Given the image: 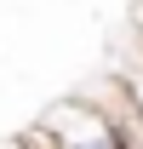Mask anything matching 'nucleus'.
<instances>
[{"mask_svg": "<svg viewBox=\"0 0 143 149\" xmlns=\"http://www.w3.org/2000/svg\"><path fill=\"white\" fill-rule=\"evenodd\" d=\"M35 126L46 132L57 149H120V143H115L109 115L97 109L86 92H69V97H57V103H46Z\"/></svg>", "mask_w": 143, "mask_h": 149, "instance_id": "f257e3e1", "label": "nucleus"}, {"mask_svg": "<svg viewBox=\"0 0 143 149\" xmlns=\"http://www.w3.org/2000/svg\"><path fill=\"white\" fill-rule=\"evenodd\" d=\"M80 92L109 115V126H115V143H120V149H143V109L132 103V92H126L115 74H97V80H86Z\"/></svg>", "mask_w": 143, "mask_h": 149, "instance_id": "f03ea898", "label": "nucleus"}, {"mask_svg": "<svg viewBox=\"0 0 143 149\" xmlns=\"http://www.w3.org/2000/svg\"><path fill=\"white\" fill-rule=\"evenodd\" d=\"M109 74L120 80L126 92H132V103L143 109V29H132V35H126V46L109 57Z\"/></svg>", "mask_w": 143, "mask_h": 149, "instance_id": "7ed1b4c3", "label": "nucleus"}, {"mask_svg": "<svg viewBox=\"0 0 143 149\" xmlns=\"http://www.w3.org/2000/svg\"><path fill=\"white\" fill-rule=\"evenodd\" d=\"M29 149H57V143H52V138H46L40 126H29Z\"/></svg>", "mask_w": 143, "mask_h": 149, "instance_id": "20e7f679", "label": "nucleus"}, {"mask_svg": "<svg viewBox=\"0 0 143 149\" xmlns=\"http://www.w3.org/2000/svg\"><path fill=\"white\" fill-rule=\"evenodd\" d=\"M0 149H29V132L23 138H0Z\"/></svg>", "mask_w": 143, "mask_h": 149, "instance_id": "39448f33", "label": "nucleus"}]
</instances>
